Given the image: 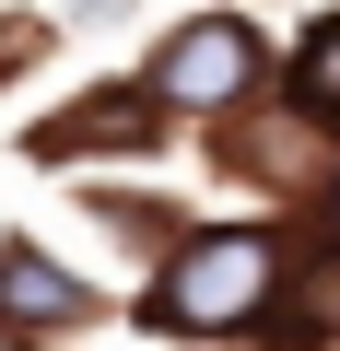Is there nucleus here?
<instances>
[{
    "label": "nucleus",
    "mask_w": 340,
    "mask_h": 351,
    "mask_svg": "<svg viewBox=\"0 0 340 351\" xmlns=\"http://www.w3.org/2000/svg\"><path fill=\"white\" fill-rule=\"evenodd\" d=\"M270 293H282V246L258 223H223V234H188L152 281V328L164 339H235V328H270Z\"/></svg>",
    "instance_id": "obj_1"
},
{
    "label": "nucleus",
    "mask_w": 340,
    "mask_h": 351,
    "mask_svg": "<svg viewBox=\"0 0 340 351\" xmlns=\"http://www.w3.org/2000/svg\"><path fill=\"white\" fill-rule=\"evenodd\" d=\"M152 106H200V117H223V106H247L258 94V36L235 24V12H200V24H177L152 47V82H141Z\"/></svg>",
    "instance_id": "obj_2"
},
{
    "label": "nucleus",
    "mask_w": 340,
    "mask_h": 351,
    "mask_svg": "<svg viewBox=\"0 0 340 351\" xmlns=\"http://www.w3.org/2000/svg\"><path fill=\"white\" fill-rule=\"evenodd\" d=\"M0 316H12L24 339H59V328H82V316H94V281H71L47 246H24V234H12V246H0Z\"/></svg>",
    "instance_id": "obj_3"
},
{
    "label": "nucleus",
    "mask_w": 340,
    "mask_h": 351,
    "mask_svg": "<svg viewBox=\"0 0 340 351\" xmlns=\"http://www.w3.org/2000/svg\"><path fill=\"white\" fill-rule=\"evenodd\" d=\"M152 129H164L152 94H82V117H47L36 152H47V164H71V152H141Z\"/></svg>",
    "instance_id": "obj_4"
},
{
    "label": "nucleus",
    "mask_w": 340,
    "mask_h": 351,
    "mask_svg": "<svg viewBox=\"0 0 340 351\" xmlns=\"http://www.w3.org/2000/svg\"><path fill=\"white\" fill-rule=\"evenodd\" d=\"M270 339H293V351H328V339H340V234H317V246H305L293 293L270 304Z\"/></svg>",
    "instance_id": "obj_5"
},
{
    "label": "nucleus",
    "mask_w": 340,
    "mask_h": 351,
    "mask_svg": "<svg viewBox=\"0 0 340 351\" xmlns=\"http://www.w3.org/2000/svg\"><path fill=\"white\" fill-rule=\"evenodd\" d=\"M293 106H305V117H317V129L340 141V12H328V24L305 36V47H293Z\"/></svg>",
    "instance_id": "obj_6"
},
{
    "label": "nucleus",
    "mask_w": 340,
    "mask_h": 351,
    "mask_svg": "<svg viewBox=\"0 0 340 351\" xmlns=\"http://www.w3.org/2000/svg\"><path fill=\"white\" fill-rule=\"evenodd\" d=\"M0 351H36V339H24V328H12V316H0Z\"/></svg>",
    "instance_id": "obj_7"
}]
</instances>
